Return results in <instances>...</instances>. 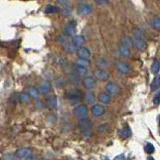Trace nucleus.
Returning a JSON list of instances; mask_svg holds the SVG:
<instances>
[{"label": "nucleus", "mask_w": 160, "mask_h": 160, "mask_svg": "<svg viewBox=\"0 0 160 160\" xmlns=\"http://www.w3.org/2000/svg\"><path fill=\"white\" fill-rule=\"evenodd\" d=\"M96 1L98 3V4H101V5H104V4H107V3H109V0H96Z\"/></svg>", "instance_id": "obj_35"}, {"label": "nucleus", "mask_w": 160, "mask_h": 160, "mask_svg": "<svg viewBox=\"0 0 160 160\" xmlns=\"http://www.w3.org/2000/svg\"><path fill=\"white\" fill-rule=\"evenodd\" d=\"M113 160H127V159H125V156L124 154H121V155L116 156V157Z\"/></svg>", "instance_id": "obj_36"}, {"label": "nucleus", "mask_w": 160, "mask_h": 160, "mask_svg": "<svg viewBox=\"0 0 160 160\" xmlns=\"http://www.w3.org/2000/svg\"><path fill=\"white\" fill-rule=\"evenodd\" d=\"M73 115L78 118L79 119L87 118L88 115V109L86 106H78L73 109Z\"/></svg>", "instance_id": "obj_3"}, {"label": "nucleus", "mask_w": 160, "mask_h": 160, "mask_svg": "<svg viewBox=\"0 0 160 160\" xmlns=\"http://www.w3.org/2000/svg\"><path fill=\"white\" fill-rule=\"evenodd\" d=\"M150 24H151V27L156 30H160V18L157 16H154L150 21Z\"/></svg>", "instance_id": "obj_25"}, {"label": "nucleus", "mask_w": 160, "mask_h": 160, "mask_svg": "<svg viewBox=\"0 0 160 160\" xmlns=\"http://www.w3.org/2000/svg\"><path fill=\"white\" fill-rule=\"evenodd\" d=\"M147 160H154V158H152V157H148V158H147Z\"/></svg>", "instance_id": "obj_39"}, {"label": "nucleus", "mask_w": 160, "mask_h": 160, "mask_svg": "<svg viewBox=\"0 0 160 160\" xmlns=\"http://www.w3.org/2000/svg\"><path fill=\"white\" fill-rule=\"evenodd\" d=\"M65 33H66V36H68L69 38H71V37H73V36H75V34H76L75 26L72 25V24L68 25L66 28H65Z\"/></svg>", "instance_id": "obj_17"}, {"label": "nucleus", "mask_w": 160, "mask_h": 160, "mask_svg": "<svg viewBox=\"0 0 160 160\" xmlns=\"http://www.w3.org/2000/svg\"><path fill=\"white\" fill-rule=\"evenodd\" d=\"M76 65H79V66L84 67V68H86V69H88L89 66H90V61H89V60H86V59H81V58H79V59L76 61Z\"/></svg>", "instance_id": "obj_26"}, {"label": "nucleus", "mask_w": 160, "mask_h": 160, "mask_svg": "<svg viewBox=\"0 0 160 160\" xmlns=\"http://www.w3.org/2000/svg\"><path fill=\"white\" fill-rule=\"evenodd\" d=\"M157 119H158V125L160 127V115H158V118H157Z\"/></svg>", "instance_id": "obj_38"}, {"label": "nucleus", "mask_w": 160, "mask_h": 160, "mask_svg": "<svg viewBox=\"0 0 160 160\" xmlns=\"http://www.w3.org/2000/svg\"><path fill=\"white\" fill-rule=\"evenodd\" d=\"M25 160H36V159H35V157H34V156L29 155V156H27V157L25 158Z\"/></svg>", "instance_id": "obj_37"}, {"label": "nucleus", "mask_w": 160, "mask_h": 160, "mask_svg": "<svg viewBox=\"0 0 160 160\" xmlns=\"http://www.w3.org/2000/svg\"><path fill=\"white\" fill-rule=\"evenodd\" d=\"M30 100H31V97H29V95L27 94V93H22V94H20V96H19V100H20V103H28Z\"/></svg>", "instance_id": "obj_29"}, {"label": "nucleus", "mask_w": 160, "mask_h": 160, "mask_svg": "<svg viewBox=\"0 0 160 160\" xmlns=\"http://www.w3.org/2000/svg\"><path fill=\"white\" fill-rule=\"evenodd\" d=\"M109 66V61H107L106 58H100V59L97 61V67L100 68V70L106 71V69H107Z\"/></svg>", "instance_id": "obj_19"}, {"label": "nucleus", "mask_w": 160, "mask_h": 160, "mask_svg": "<svg viewBox=\"0 0 160 160\" xmlns=\"http://www.w3.org/2000/svg\"><path fill=\"white\" fill-rule=\"evenodd\" d=\"M64 49H65V51L70 54H73V53H75V52H77V48L75 47V45L73 44L72 41L64 44Z\"/></svg>", "instance_id": "obj_15"}, {"label": "nucleus", "mask_w": 160, "mask_h": 160, "mask_svg": "<svg viewBox=\"0 0 160 160\" xmlns=\"http://www.w3.org/2000/svg\"><path fill=\"white\" fill-rule=\"evenodd\" d=\"M68 1H69V0H58V3L62 6H66L68 4Z\"/></svg>", "instance_id": "obj_34"}, {"label": "nucleus", "mask_w": 160, "mask_h": 160, "mask_svg": "<svg viewBox=\"0 0 160 160\" xmlns=\"http://www.w3.org/2000/svg\"><path fill=\"white\" fill-rule=\"evenodd\" d=\"M77 53H78L79 58H81V59L89 60V59H90V57H91V52H90V50H89L88 48H85V47L79 48L78 50H77Z\"/></svg>", "instance_id": "obj_9"}, {"label": "nucleus", "mask_w": 160, "mask_h": 160, "mask_svg": "<svg viewBox=\"0 0 160 160\" xmlns=\"http://www.w3.org/2000/svg\"><path fill=\"white\" fill-rule=\"evenodd\" d=\"M159 71H160V62L158 60H153L152 65H151V72H152V74L156 75V74L159 73Z\"/></svg>", "instance_id": "obj_22"}, {"label": "nucleus", "mask_w": 160, "mask_h": 160, "mask_svg": "<svg viewBox=\"0 0 160 160\" xmlns=\"http://www.w3.org/2000/svg\"><path fill=\"white\" fill-rule=\"evenodd\" d=\"M46 103L51 109H56L57 107V100L54 97H46Z\"/></svg>", "instance_id": "obj_23"}, {"label": "nucleus", "mask_w": 160, "mask_h": 160, "mask_svg": "<svg viewBox=\"0 0 160 160\" xmlns=\"http://www.w3.org/2000/svg\"><path fill=\"white\" fill-rule=\"evenodd\" d=\"M159 88H160V75L155 77L154 80H153L152 83H151V89L153 91L158 90Z\"/></svg>", "instance_id": "obj_27"}, {"label": "nucleus", "mask_w": 160, "mask_h": 160, "mask_svg": "<svg viewBox=\"0 0 160 160\" xmlns=\"http://www.w3.org/2000/svg\"><path fill=\"white\" fill-rule=\"evenodd\" d=\"M119 135H121L122 138H127V137L130 136L131 130H130V128H129L128 125H125L124 128L119 130Z\"/></svg>", "instance_id": "obj_18"}, {"label": "nucleus", "mask_w": 160, "mask_h": 160, "mask_svg": "<svg viewBox=\"0 0 160 160\" xmlns=\"http://www.w3.org/2000/svg\"><path fill=\"white\" fill-rule=\"evenodd\" d=\"M79 12L81 13L83 16H87V15L91 14L92 12V7L87 3H83V4L80 5L79 7Z\"/></svg>", "instance_id": "obj_10"}, {"label": "nucleus", "mask_w": 160, "mask_h": 160, "mask_svg": "<svg viewBox=\"0 0 160 160\" xmlns=\"http://www.w3.org/2000/svg\"><path fill=\"white\" fill-rule=\"evenodd\" d=\"M131 35H132V42H133V45H135V47L137 48L138 51H143L144 49L146 48V41H145V39H144L142 32L138 28H134V29H132Z\"/></svg>", "instance_id": "obj_1"}, {"label": "nucleus", "mask_w": 160, "mask_h": 160, "mask_svg": "<svg viewBox=\"0 0 160 160\" xmlns=\"http://www.w3.org/2000/svg\"><path fill=\"white\" fill-rule=\"evenodd\" d=\"M144 149H145V152L148 153V154H152V153H154V151H155L154 145H153L152 143H150V142H147L146 143V145H145V147H144Z\"/></svg>", "instance_id": "obj_31"}, {"label": "nucleus", "mask_w": 160, "mask_h": 160, "mask_svg": "<svg viewBox=\"0 0 160 160\" xmlns=\"http://www.w3.org/2000/svg\"><path fill=\"white\" fill-rule=\"evenodd\" d=\"M75 70H76L77 74L80 76H85L88 72V69H86V68H84V67L79 66V65H76V64H75Z\"/></svg>", "instance_id": "obj_28"}, {"label": "nucleus", "mask_w": 160, "mask_h": 160, "mask_svg": "<svg viewBox=\"0 0 160 160\" xmlns=\"http://www.w3.org/2000/svg\"><path fill=\"white\" fill-rule=\"evenodd\" d=\"M73 44L75 45V47L77 48V50H78L79 48L83 47V45H84V42H85V39L83 36H80V35H77L75 36V38L73 39Z\"/></svg>", "instance_id": "obj_13"}, {"label": "nucleus", "mask_w": 160, "mask_h": 160, "mask_svg": "<svg viewBox=\"0 0 160 160\" xmlns=\"http://www.w3.org/2000/svg\"><path fill=\"white\" fill-rule=\"evenodd\" d=\"M27 94L29 95L30 97L35 98V100L39 98V97H40V92L38 89H36V88H29L28 91H27Z\"/></svg>", "instance_id": "obj_16"}, {"label": "nucleus", "mask_w": 160, "mask_h": 160, "mask_svg": "<svg viewBox=\"0 0 160 160\" xmlns=\"http://www.w3.org/2000/svg\"><path fill=\"white\" fill-rule=\"evenodd\" d=\"M40 160H47V159H45V158H42V159H40Z\"/></svg>", "instance_id": "obj_40"}, {"label": "nucleus", "mask_w": 160, "mask_h": 160, "mask_svg": "<svg viewBox=\"0 0 160 160\" xmlns=\"http://www.w3.org/2000/svg\"><path fill=\"white\" fill-rule=\"evenodd\" d=\"M82 84H83V87H84L86 90L90 91L95 87V85H96V80L94 79V77L86 76L85 78L82 80Z\"/></svg>", "instance_id": "obj_5"}, {"label": "nucleus", "mask_w": 160, "mask_h": 160, "mask_svg": "<svg viewBox=\"0 0 160 160\" xmlns=\"http://www.w3.org/2000/svg\"><path fill=\"white\" fill-rule=\"evenodd\" d=\"M51 91V85L50 83H49L48 81H44L41 83V85H40V91L42 94L44 95H48L49 93H50Z\"/></svg>", "instance_id": "obj_12"}, {"label": "nucleus", "mask_w": 160, "mask_h": 160, "mask_svg": "<svg viewBox=\"0 0 160 160\" xmlns=\"http://www.w3.org/2000/svg\"><path fill=\"white\" fill-rule=\"evenodd\" d=\"M95 100H96V97H95V95L94 93H92V92H88L87 95H86V103L87 104H93L95 103Z\"/></svg>", "instance_id": "obj_24"}, {"label": "nucleus", "mask_w": 160, "mask_h": 160, "mask_svg": "<svg viewBox=\"0 0 160 160\" xmlns=\"http://www.w3.org/2000/svg\"><path fill=\"white\" fill-rule=\"evenodd\" d=\"M153 103H154L155 106H159L160 104V91L158 93H156L154 97H153Z\"/></svg>", "instance_id": "obj_33"}, {"label": "nucleus", "mask_w": 160, "mask_h": 160, "mask_svg": "<svg viewBox=\"0 0 160 160\" xmlns=\"http://www.w3.org/2000/svg\"><path fill=\"white\" fill-rule=\"evenodd\" d=\"M118 69L121 74H128L129 73V67L124 62L118 63Z\"/></svg>", "instance_id": "obj_21"}, {"label": "nucleus", "mask_w": 160, "mask_h": 160, "mask_svg": "<svg viewBox=\"0 0 160 160\" xmlns=\"http://www.w3.org/2000/svg\"><path fill=\"white\" fill-rule=\"evenodd\" d=\"M121 45L129 49L133 46V42H132V39H130L129 37L124 36V37H122V39H121Z\"/></svg>", "instance_id": "obj_20"}, {"label": "nucleus", "mask_w": 160, "mask_h": 160, "mask_svg": "<svg viewBox=\"0 0 160 160\" xmlns=\"http://www.w3.org/2000/svg\"><path fill=\"white\" fill-rule=\"evenodd\" d=\"M66 97L69 98V100H79L83 98V95H82V92L78 90V89H71L70 91H68L66 93Z\"/></svg>", "instance_id": "obj_4"}, {"label": "nucleus", "mask_w": 160, "mask_h": 160, "mask_svg": "<svg viewBox=\"0 0 160 160\" xmlns=\"http://www.w3.org/2000/svg\"><path fill=\"white\" fill-rule=\"evenodd\" d=\"M159 134H160V128H159Z\"/></svg>", "instance_id": "obj_41"}, {"label": "nucleus", "mask_w": 160, "mask_h": 160, "mask_svg": "<svg viewBox=\"0 0 160 160\" xmlns=\"http://www.w3.org/2000/svg\"><path fill=\"white\" fill-rule=\"evenodd\" d=\"M104 89H106V93L109 95V96H113V95L118 94L119 92V87L112 82L107 83Z\"/></svg>", "instance_id": "obj_6"}, {"label": "nucleus", "mask_w": 160, "mask_h": 160, "mask_svg": "<svg viewBox=\"0 0 160 160\" xmlns=\"http://www.w3.org/2000/svg\"><path fill=\"white\" fill-rule=\"evenodd\" d=\"M98 100L103 104H109L110 103V96H109L106 92H101L98 95Z\"/></svg>", "instance_id": "obj_14"}, {"label": "nucleus", "mask_w": 160, "mask_h": 160, "mask_svg": "<svg viewBox=\"0 0 160 160\" xmlns=\"http://www.w3.org/2000/svg\"><path fill=\"white\" fill-rule=\"evenodd\" d=\"M119 52H121V54L125 58L130 56V51H129V49L124 47V46H122V45L119 46Z\"/></svg>", "instance_id": "obj_30"}, {"label": "nucleus", "mask_w": 160, "mask_h": 160, "mask_svg": "<svg viewBox=\"0 0 160 160\" xmlns=\"http://www.w3.org/2000/svg\"><path fill=\"white\" fill-rule=\"evenodd\" d=\"M91 112L94 118H100V116L103 115L106 109H104V107L103 106H100V104H94V106H92Z\"/></svg>", "instance_id": "obj_7"}, {"label": "nucleus", "mask_w": 160, "mask_h": 160, "mask_svg": "<svg viewBox=\"0 0 160 160\" xmlns=\"http://www.w3.org/2000/svg\"><path fill=\"white\" fill-rule=\"evenodd\" d=\"M78 125L82 135L85 138H90L92 136V121L88 118L79 119Z\"/></svg>", "instance_id": "obj_2"}, {"label": "nucleus", "mask_w": 160, "mask_h": 160, "mask_svg": "<svg viewBox=\"0 0 160 160\" xmlns=\"http://www.w3.org/2000/svg\"><path fill=\"white\" fill-rule=\"evenodd\" d=\"M30 153H31V149L25 147V148L18 149L16 151V153H15V155H16L18 158H26L27 156L30 155Z\"/></svg>", "instance_id": "obj_11"}, {"label": "nucleus", "mask_w": 160, "mask_h": 160, "mask_svg": "<svg viewBox=\"0 0 160 160\" xmlns=\"http://www.w3.org/2000/svg\"><path fill=\"white\" fill-rule=\"evenodd\" d=\"M46 12H48V13H56V12H58V8L56 6L49 5L46 7Z\"/></svg>", "instance_id": "obj_32"}, {"label": "nucleus", "mask_w": 160, "mask_h": 160, "mask_svg": "<svg viewBox=\"0 0 160 160\" xmlns=\"http://www.w3.org/2000/svg\"><path fill=\"white\" fill-rule=\"evenodd\" d=\"M95 76H96V78L98 80V81H107V80L109 79V73L106 72V71L104 70H100V69H97L96 70V72H95Z\"/></svg>", "instance_id": "obj_8"}]
</instances>
